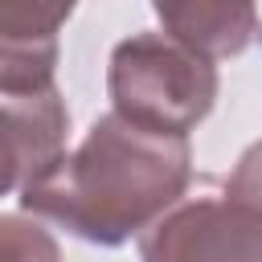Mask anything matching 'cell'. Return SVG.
I'll return each instance as SVG.
<instances>
[{
	"instance_id": "6da1fadb",
	"label": "cell",
	"mask_w": 262,
	"mask_h": 262,
	"mask_svg": "<svg viewBox=\"0 0 262 262\" xmlns=\"http://www.w3.org/2000/svg\"><path fill=\"white\" fill-rule=\"evenodd\" d=\"M192 176L188 135H164L102 115L90 135L20 188V205L94 246H123L184 196Z\"/></svg>"
},
{
	"instance_id": "7a4b0ae2",
	"label": "cell",
	"mask_w": 262,
	"mask_h": 262,
	"mask_svg": "<svg viewBox=\"0 0 262 262\" xmlns=\"http://www.w3.org/2000/svg\"><path fill=\"white\" fill-rule=\"evenodd\" d=\"M106 86L123 119L164 135H188L213 111L217 70L168 33H135L115 45Z\"/></svg>"
},
{
	"instance_id": "3957f363",
	"label": "cell",
	"mask_w": 262,
	"mask_h": 262,
	"mask_svg": "<svg viewBox=\"0 0 262 262\" xmlns=\"http://www.w3.org/2000/svg\"><path fill=\"white\" fill-rule=\"evenodd\" d=\"M143 262H262V209L233 196H196L139 233Z\"/></svg>"
},
{
	"instance_id": "277c9868",
	"label": "cell",
	"mask_w": 262,
	"mask_h": 262,
	"mask_svg": "<svg viewBox=\"0 0 262 262\" xmlns=\"http://www.w3.org/2000/svg\"><path fill=\"white\" fill-rule=\"evenodd\" d=\"M70 115L53 86L4 90V188L16 192L66 156Z\"/></svg>"
},
{
	"instance_id": "5b68a950",
	"label": "cell",
	"mask_w": 262,
	"mask_h": 262,
	"mask_svg": "<svg viewBox=\"0 0 262 262\" xmlns=\"http://www.w3.org/2000/svg\"><path fill=\"white\" fill-rule=\"evenodd\" d=\"M168 37L201 57H237L258 33L254 0H151Z\"/></svg>"
},
{
	"instance_id": "8992f818",
	"label": "cell",
	"mask_w": 262,
	"mask_h": 262,
	"mask_svg": "<svg viewBox=\"0 0 262 262\" xmlns=\"http://www.w3.org/2000/svg\"><path fill=\"white\" fill-rule=\"evenodd\" d=\"M78 0H0L4 45H57V29Z\"/></svg>"
},
{
	"instance_id": "52a82bcc",
	"label": "cell",
	"mask_w": 262,
	"mask_h": 262,
	"mask_svg": "<svg viewBox=\"0 0 262 262\" xmlns=\"http://www.w3.org/2000/svg\"><path fill=\"white\" fill-rule=\"evenodd\" d=\"M0 262H61L53 237L41 225H29L20 217L0 221Z\"/></svg>"
},
{
	"instance_id": "ba28073f",
	"label": "cell",
	"mask_w": 262,
	"mask_h": 262,
	"mask_svg": "<svg viewBox=\"0 0 262 262\" xmlns=\"http://www.w3.org/2000/svg\"><path fill=\"white\" fill-rule=\"evenodd\" d=\"M225 196L262 209V139L254 147H246V156L237 160V168H233V176L225 184Z\"/></svg>"
}]
</instances>
